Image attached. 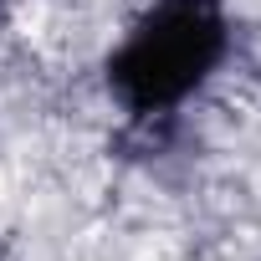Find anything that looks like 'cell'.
Instances as JSON below:
<instances>
[{"label":"cell","mask_w":261,"mask_h":261,"mask_svg":"<svg viewBox=\"0 0 261 261\" xmlns=\"http://www.w3.org/2000/svg\"><path fill=\"white\" fill-rule=\"evenodd\" d=\"M230 51L225 0H154L108 57V92L134 113L159 118L190 102Z\"/></svg>","instance_id":"1"}]
</instances>
